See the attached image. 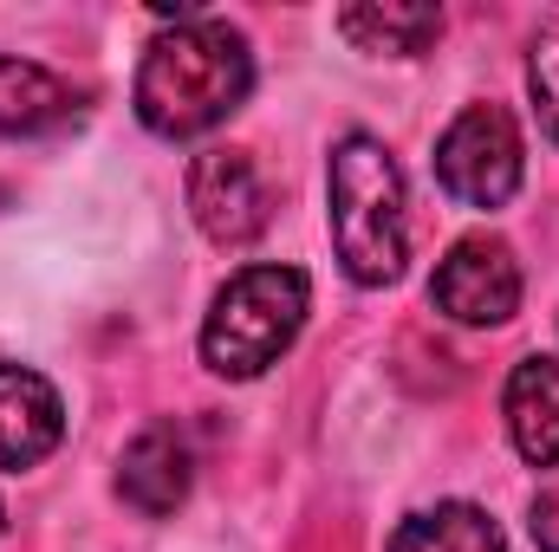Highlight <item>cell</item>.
Returning <instances> with one entry per match:
<instances>
[{
    "label": "cell",
    "instance_id": "5bb4252c",
    "mask_svg": "<svg viewBox=\"0 0 559 552\" xmlns=\"http://www.w3.org/2000/svg\"><path fill=\"white\" fill-rule=\"evenodd\" d=\"M534 547L540 552H559V481L554 488H540V501H534Z\"/></svg>",
    "mask_w": 559,
    "mask_h": 552
},
{
    "label": "cell",
    "instance_id": "8fae6325",
    "mask_svg": "<svg viewBox=\"0 0 559 552\" xmlns=\"http://www.w3.org/2000/svg\"><path fill=\"white\" fill-rule=\"evenodd\" d=\"M338 33L358 52H391V59H417L442 33V7H417V0H378V7H345Z\"/></svg>",
    "mask_w": 559,
    "mask_h": 552
},
{
    "label": "cell",
    "instance_id": "52a82bcc",
    "mask_svg": "<svg viewBox=\"0 0 559 552\" xmlns=\"http://www.w3.org/2000/svg\"><path fill=\"white\" fill-rule=\"evenodd\" d=\"M59 435H66L59 391L39 371L0 358V475H20V468L46 461L59 448Z\"/></svg>",
    "mask_w": 559,
    "mask_h": 552
},
{
    "label": "cell",
    "instance_id": "4fadbf2b",
    "mask_svg": "<svg viewBox=\"0 0 559 552\" xmlns=\"http://www.w3.org/2000/svg\"><path fill=\"white\" fill-rule=\"evenodd\" d=\"M527 85H534V105H540L547 131L559 137V33L534 46V59H527Z\"/></svg>",
    "mask_w": 559,
    "mask_h": 552
},
{
    "label": "cell",
    "instance_id": "5b68a950",
    "mask_svg": "<svg viewBox=\"0 0 559 552\" xmlns=\"http://www.w3.org/2000/svg\"><path fill=\"white\" fill-rule=\"evenodd\" d=\"M189 215L215 248H248L274 221V189L254 149H202L189 163Z\"/></svg>",
    "mask_w": 559,
    "mask_h": 552
},
{
    "label": "cell",
    "instance_id": "8992f818",
    "mask_svg": "<svg viewBox=\"0 0 559 552\" xmlns=\"http://www.w3.org/2000/svg\"><path fill=\"white\" fill-rule=\"evenodd\" d=\"M436 312L455 325H508L521 312V261L501 235H462L429 279Z\"/></svg>",
    "mask_w": 559,
    "mask_h": 552
},
{
    "label": "cell",
    "instance_id": "7a4b0ae2",
    "mask_svg": "<svg viewBox=\"0 0 559 552\" xmlns=\"http://www.w3.org/2000/svg\"><path fill=\"white\" fill-rule=\"evenodd\" d=\"M325 195H332V248L338 267L358 286H391L404 279L411 261V215H404V169L391 163V149L365 131L332 143V169H325Z\"/></svg>",
    "mask_w": 559,
    "mask_h": 552
},
{
    "label": "cell",
    "instance_id": "ba28073f",
    "mask_svg": "<svg viewBox=\"0 0 559 552\" xmlns=\"http://www.w3.org/2000/svg\"><path fill=\"white\" fill-rule=\"evenodd\" d=\"M189 481H195V455H189V435L176 422H150L118 455V494L138 507L143 520L176 514L189 501Z\"/></svg>",
    "mask_w": 559,
    "mask_h": 552
},
{
    "label": "cell",
    "instance_id": "277c9868",
    "mask_svg": "<svg viewBox=\"0 0 559 552\" xmlns=\"http://www.w3.org/2000/svg\"><path fill=\"white\" fill-rule=\"evenodd\" d=\"M521 176H527L521 124L501 105H468L442 131V143H436V182L462 208H501V202H514Z\"/></svg>",
    "mask_w": 559,
    "mask_h": 552
},
{
    "label": "cell",
    "instance_id": "30bf717a",
    "mask_svg": "<svg viewBox=\"0 0 559 552\" xmlns=\"http://www.w3.org/2000/svg\"><path fill=\"white\" fill-rule=\"evenodd\" d=\"M508 435L534 468H559V358H521L508 377Z\"/></svg>",
    "mask_w": 559,
    "mask_h": 552
},
{
    "label": "cell",
    "instance_id": "9c48e42d",
    "mask_svg": "<svg viewBox=\"0 0 559 552\" xmlns=\"http://www.w3.org/2000/svg\"><path fill=\"white\" fill-rule=\"evenodd\" d=\"M85 118V98L33 65V59H0V137H52V131H72Z\"/></svg>",
    "mask_w": 559,
    "mask_h": 552
},
{
    "label": "cell",
    "instance_id": "6da1fadb",
    "mask_svg": "<svg viewBox=\"0 0 559 552\" xmlns=\"http://www.w3.org/2000/svg\"><path fill=\"white\" fill-rule=\"evenodd\" d=\"M254 92V52L241 26L215 13H163V33L150 39L138 65V118L150 137L189 143L228 124Z\"/></svg>",
    "mask_w": 559,
    "mask_h": 552
},
{
    "label": "cell",
    "instance_id": "9a60e30c",
    "mask_svg": "<svg viewBox=\"0 0 559 552\" xmlns=\"http://www.w3.org/2000/svg\"><path fill=\"white\" fill-rule=\"evenodd\" d=\"M0 527H7V507H0Z\"/></svg>",
    "mask_w": 559,
    "mask_h": 552
},
{
    "label": "cell",
    "instance_id": "7c38bea8",
    "mask_svg": "<svg viewBox=\"0 0 559 552\" xmlns=\"http://www.w3.org/2000/svg\"><path fill=\"white\" fill-rule=\"evenodd\" d=\"M391 552H508V540H501V527H495L481 507H468V501H436V507H423V514H411V520L397 527Z\"/></svg>",
    "mask_w": 559,
    "mask_h": 552
},
{
    "label": "cell",
    "instance_id": "3957f363",
    "mask_svg": "<svg viewBox=\"0 0 559 552\" xmlns=\"http://www.w3.org/2000/svg\"><path fill=\"white\" fill-rule=\"evenodd\" d=\"M312 312V286L299 267H241L215 292L209 319H202V364L228 384H248L261 371H274L280 358L293 351L299 325Z\"/></svg>",
    "mask_w": 559,
    "mask_h": 552
}]
</instances>
